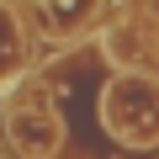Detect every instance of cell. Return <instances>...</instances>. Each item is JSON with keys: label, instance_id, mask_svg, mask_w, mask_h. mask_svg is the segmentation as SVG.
Instances as JSON below:
<instances>
[{"label": "cell", "instance_id": "cell-1", "mask_svg": "<svg viewBox=\"0 0 159 159\" xmlns=\"http://www.w3.org/2000/svg\"><path fill=\"white\" fill-rule=\"evenodd\" d=\"M106 127L133 148H154L159 143V85H148V80H117L106 90Z\"/></svg>", "mask_w": 159, "mask_h": 159}, {"label": "cell", "instance_id": "cell-2", "mask_svg": "<svg viewBox=\"0 0 159 159\" xmlns=\"http://www.w3.org/2000/svg\"><path fill=\"white\" fill-rule=\"evenodd\" d=\"M11 138H16V143H21L32 159H43V154L53 148V138H58V133H53V117H37V111H16V117H11Z\"/></svg>", "mask_w": 159, "mask_h": 159}, {"label": "cell", "instance_id": "cell-3", "mask_svg": "<svg viewBox=\"0 0 159 159\" xmlns=\"http://www.w3.org/2000/svg\"><path fill=\"white\" fill-rule=\"evenodd\" d=\"M21 64V32H16V16L0 6V85H6V74Z\"/></svg>", "mask_w": 159, "mask_h": 159}]
</instances>
